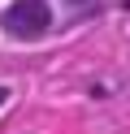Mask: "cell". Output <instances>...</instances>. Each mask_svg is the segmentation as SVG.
<instances>
[{
	"mask_svg": "<svg viewBox=\"0 0 130 134\" xmlns=\"http://www.w3.org/2000/svg\"><path fill=\"white\" fill-rule=\"evenodd\" d=\"M52 26V9H48V0H13L4 9V30L13 39H43Z\"/></svg>",
	"mask_w": 130,
	"mask_h": 134,
	"instance_id": "cell-1",
	"label": "cell"
},
{
	"mask_svg": "<svg viewBox=\"0 0 130 134\" xmlns=\"http://www.w3.org/2000/svg\"><path fill=\"white\" fill-rule=\"evenodd\" d=\"M4 99H9V87H0V104H4Z\"/></svg>",
	"mask_w": 130,
	"mask_h": 134,
	"instance_id": "cell-2",
	"label": "cell"
},
{
	"mask_svg": "<svg viewBox=\"0 0 130 134\" xmlns=\"http://www.w3.org/2000/svg\"><path fill=\"white\" fill-rule=\"evenodd\" d=\"M69 4H87V0H69Z\"/></svg>",
	"mask_w": 130,
	"mask_h": 134,
	"instance_id": "cell-3",
	"label": "cell"
}]
</instances>
